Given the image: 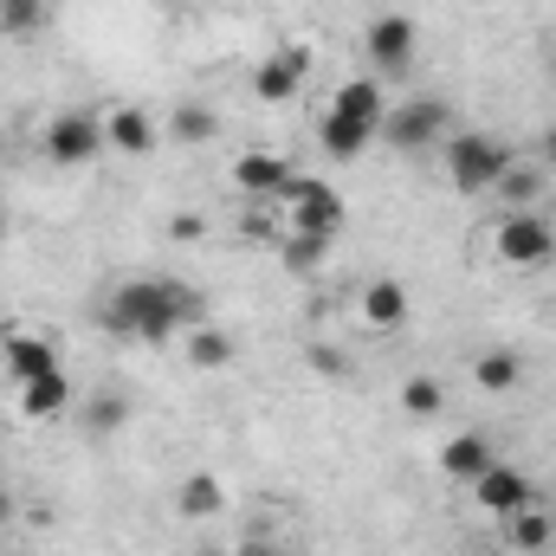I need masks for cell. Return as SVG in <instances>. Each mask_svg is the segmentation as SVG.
<instances>
[{
    "label": "cell",
    "mask_w": 556,
    "mask_h": 556,
    "mask_svg": "<svg viewBox=\"0 0 556 556\" xmlns=\"http://www.w3.org/2000/svg\"><path fill=\"white\" fill-rule=\"evenodd\" d=\"M104 324L117 337H137V343H162L175 330H194L201 324V298L175 278H130L117 285V298L104 304Z\"/></svg>",
    "instance_id": "6da1fadb"
},
{
    "label": "cell",
    "mask_w": 556,
    "mask_h": 556,
    "mask_svg": "<svg viewBox=\"0 0 556 556\" xmlns=\"http://www.w3.org/2000/svg\"><path fill=\"white\" fill-rule=\"evenodd\" d=\"M485 260L505 266V273H538V266H551L556 260V227L538 214V207H525V214H498L492 233H485Z\"/></svg>",
    "instance_id": "7a4b0ae2"
},
{
    "label": "cell",
    "mask_w": 556,
    "mask_h": 556,
    "mask_svg": "<svg viewBox=\"0 0 556 556\" xmlns=\"http://www.w3.org/2000/svg\"><path fill=\"white\" fill-rule=\"evenodd\" d=\"M505 162H511V149L498 137H485V130L446 137V181H453L459 194H492L498 175H505Z\"/></svg>",
    "instance_id": "3957f363"
},
{
    "label": "cell",
    "mask_w": 556,
    "mask_h": 556,
    "mask_svg": "<svg viewBox=\"0 0 556 556\" xmlns=\"http://www.w3.org/2000/svg\"><path fill=\"white\" fill-rule=\"evenodd\" d=\"M337 227H343V194L324 188V181H311V175H298L285 188V233H304V240H324L330 247Z\"/></svg>",
    "instance_id": "277c9868"
},
{
    "label": "cell",
    "mask_w": 556,
    "mask_h": 556,
    "mask_svg": "<svg viewBox=\"0 0 556 556\" xmlns=\"http://www.w3.org/2000/svg\"><path fill=\"white\" fill-rule=\"evenodd\" d=\"M446 104L440 98H408V104H389V117H382V142L389 149H402V155H420V149H433V142H446Z\"/></svg>",
    "instance_id": "5b68a950"
},
{
    "label": "cell",
    "mask_w": 556,
    "mask_h": 556,
    "mask_svg": "<svg viewBox=\"0 0 556 556\" xmlns=\"http://www.w3.org/2000/svg\"><path fill=\"white\" fill-rule=\"evenodd\" d=\"M46 155H52L59 168L98 162V155H104V117H91V111H59V117L46 124Z\"/></svg>",
    "instance_id": "8992f818"
},
{
    "label": "cell",
    "mask_w": 556,
    "mask_h": 556,
    "mask_svg": "<svg viewBox=\"0 0 556 556\" xmlns=\"http://www.w3.org/2000/svg\"><path fill=\"white\" fill-rule=\"evenodd\" d=\"M472 498H479V511H492V518H511V511H525V505H538V485L518 472V466H505V459H492L479 479H472Z\"/></svg>",
    "instance_id": "52a82bcc"
},
{
    "label": "cell",
    "mask_w": 556,
    "mask_h": 556,
    "mask_svg": "<svg viewBox=\"0 0 556 556\" xmlns=\"http://www.w3.org/2000/svg\"><path fill=\"white\" fill-rule=\"evenodd\" d=\"M369 65H376V78H402L415 65V20L408 13H382L369 26Z\"/></svg>",
    "instance_id": "ba28073f"
},
{
    "label": "cell",
    "mask_w": 556,
    "mask_h": 556,
    "mask_svg": "<svg viewBox=\"0 0 556 556\" xmlns=\"http://www.w3.org/2000/svg\"><path fill=\"white\" fill-rule=\"evenodd\" d=\"M298 181V168L273 155V149H247L240 162H233V188L247 194V201H285V188Z\"/></svg>",
    "instance_id": "9c48e42d"
},
{
    "label": "cell",
    "mask_w": 556,
    "mask_h": 556,
    "mask_svg": "<svg viewBox=\"0 0 556 556\" xmlns=\"http://www.w3.org/2000/svg\"><path fill=\"white\" fill-rule=\"evenodd\" d=\"M304 72H311V52H304V46H278V52H266L260 72H253L260 104H291V98L304 91Z\"/></svg>",
    "instance_id": "30bf717a"
},
{
    "label": "cell",
    "mask_w": 556,
    "mask_h": 556,
    "mask_svg": "<svg viewBox=\"0 0 556 556\" xmlns=\"http://www.w3.org/2000/svg\"><path fill=\"white\" fill-rule=\"evenodd\" d=\"M324 111H337V117H350V124H363V130H376V137H382V117H389L382 78H376V72H363V78H343V85L330 91V104H324Z\"/></svg>",
    "instance_id": "8fae6325"
},
{
    "label": "cell",
    "mask_w": 556,
    "mask_h": 556,
    "mask_svg": "<svg viewBox=\"0 0 556 556\" xmlns=\"http://www.w3.org/2000/svg\"><path fill=\"white\" fill-rule=\"evenodd\" d=\"M0 356H7V376H13V382H39V376L65 369V363H59V350H52L46 337L20 330V324H7V330H0Z\"/></svg>",
    "instance_id": "7c38bea8"
},
{
    "label": "cell",
    "mask_w": 556,
    "mask_h": 556,
    "mask_svg": "<svg viewBox=\"0 0 556 556\" xmlns=\"http://www.w3.org/2000/svg\"><path fill=\"white\" fill-rule=\"evenodd\" d=\"M162 142V124L142 111V104H117V111H104V149H117V155H149Z\"/></svg>",
    "instance_id": "4fadbf2b"
},
{
    "label": "cell",
    "mask_w": 556,
    "mask_h": 556,
    "mask_svg": "<svg viewBox=\"0 0 556 556\" xmlns=\"http://www.w3.org/2000/svg\"><path fill=\"white\" fill-rule=\"evenodd\" d=\"M544 188H551V168H544V162H531V155H511L492 194L505 201V214H525V207H544Z\"/></svg>",
    "instance_id": "5bb4252c"
},
{
    "label": "cell",
    "mask_w": 556,
    "mask_h": 556,
    "mask_svg": "<svg viewBox=\"0 0 556 556\" xmlns=\"http://www.w3.org/2000/svg\"><path fill=\"white\" fill-rule=\"evenodd\" d=\"M356 311H363L369 330H402L408 324V285L402 278H369L363 298H356Z\"/></svg>",
    "instance_id": "9a60e30c"
},
{
    "label": "cell",
    "mask_w": 556,
    "mask_h": 556,
    "mask_svg": "<svg viewBox=\"0 0 556 556\" xmlns=\"http://www.w3.org/2000/svg\"><path fill=\"white\" fill-rule=\"evenodd\" d=\"M485 466H492V440H485V433H453V440L440 446V472L459 479V485H472Z\"/></svg>",
    "instance_id": "2e32d148"
},
{
    "label": "cell",
    "mask_w": 556,
    "mask_h": 556,
    "mask_svg": "<svg viewBox=\"0 0 556 556\" xmlns=\"http://www.w3.org/2000/svg\"><path fill=\"white\" fill-rule=\"evenodd\" d=\"M72 408V376L65 369H52V376H39V382H20V415L26 420H52Z\"/></svg>",
    "instance_id": "e0dca14e"
},
{
    "label": "cell",
    "mask_w": 556,
    "mask_h": 556,
    "mask_svg": "<svg viewBox=\"0 0 556 556\" xmlns=\"http://www.w3.org/2000/svg\"><path fill=\"white\" fill-rule=\"evenodd\" d=\"M175 511L194 518V525H201V518H220V511H227V485H220L214 472H188L181 492H175Z\"/></svg>",
    "instance_id": "ac0fdd59"
},
{
    "label": "cell",
    "mask_w": 556,
    "mask_h": 556,
    "mask_svg": "<svg viewBox=\"0 0 556 556\" xmlns=\"http://www.w3.org/2000/svg\"><path fill=\"white\" fill-rule=\"evenodd\" d=\"M472 382H479L485 395H511V389L525 382V356H518V350H485V356L472 363Z\"/></svg>",
    "instance_id": "d6986e66"
},
{
    "label": "cell",
    "mask_w": 556,
    "mask_h": 556,
    "mask_svg": "<svg viewBox=\"0 0 556 556\" xmlns=\"http://www.w3.org/2000/svg\"><path fill=\"white\" fill-rule=\"evenodd\" d=\"M505 538H511V551H551L556 518H551V511H538V505H525V511H511V518H505Z\"/></svg>",
    "instance_id": "ffe728a7"
},
{
    "label": "cell",
    "mask_w": 556,
    "mask_h": 556,
    "mask_svg": "<svg viewBox=\"0 0 556 556\" xmlns=\"http://www.w3.org/2000/svg\"><path fill=\"white\" fill-rule=\"evenodd\" d=\"M181 337H188V363H194V369H227V363H233V337H227V330L194 324V330H181Z\"/></svg>",
    "instance_id": "44dd1931"
},
{
    "label": "cell",
    "mask_w": 556,
    "mask_h": 556,
    "mask_svg": "<svg viewBox=\"0 0 556 556\" xmlns=\"http://www.w3.org/2000/svg\"><path fill=\"white\" fill-rule=\"evenodd\" d=\"M317 137H324V149H330L337 162H350V155H363V149L376 142V130H363V124H350V117H337V111H324V124H317Z\"/></svg>",
    "instance_id": "7402d4cb"
},
{
    "label": "cell",
    "mask_w": 556,
    "mask_h": 556,
    "mask_svg": "<svg viewBox=\"0 0 556 556\" xmlns=\"http://www.w3.org/2000/svg\"><path fill=\"white\" fill-rule=\"evenodd\" d=\"M162 130H168L175 142H214V130H220V117H214L207 104H175Z\"/></svg>",
    "instance_id": "603a6c76"
},
{
    "label": "cell",
    "mask_w": 556,
    "mask_h": 556,
    "mask_svg": "<svg viewBox=\"0 0 556 556\" xmlns=\"http://www.w3.org/2000/svg\"><path fill=\"white\" fill-rule=\"evenodd\" d=\"M46 20H52L46 0H0V33H7V39H33Z\"/></svg>",
    "instance_id": "cb8c5ba5"
},
{
    "label": "cell",
    "mask_w": 556,
    "mask_h": 556,
    "mask_svg": "<svg viewBox=\"0 0 556 556\" xmlns=\"http://www.w3.org/2000/svg\"><path fill=\"white\" fill-rule=\"evenodd\" d=\"M402 408L420 415V420H433L440 408H446V389H440L433 376H408V382H402Z\"/></svg>",
    "instance_id": "d4e9b609"
},
{
    "label": "cell",
    "mask_w": 556,
    "mask_h": 556,
    "mask_svg": "<svg viewBox=\"0 0 556 556\" xmlns=\"http://www.w3.org/2000/svg\"><path fill=\"white\" fill-rule=\"evenodd\" d=\"M130 420V402L124 395H91L85 402V433H117Z\"/></svg>",
    "instance_id": "484cf974"
},
{
    "label": "cell",
    "mask_w": 556,
    "mask_h": 556,
    "mask_svg": "<svg viewBox=\"0 0 556 556\" xmlns=\"http://www.w3.org/2000/svg\"><path fill=\"white\" fill-rule=\"evenodd\" d=\"M311 369H317V376H350V356H343V350H324V343H317V350H311Z\"/></svg>",
    "instance_id": "4316f807"
},
{
    "label": "cell",
    "mask_w": 556,
    "mask_h": 556,
    "mask_svg": "<svg viewBox=\"0 0 556 556\" xmlns=\"http://www.w3.org/2000/svg\"><path fill=\"white\" fill-rule=\"evenodd\" d=\"M168 233H175V240H201V233H207V220H201V214H175V220H168Z\"/></svg>",
    "instance_id": "83f0119b"
},
{
    "label": "cell",
    "mask_w": 556,
    "mask_h": 556,
    "mask_svg": "<svg viewBox=\"0 0 556 556\" xmlns=\"http://www.w3.org/2000/svg\"><path fill=\"white\" fill-rule=\"evenodd\" d=\"M531 162H544V168H556V124L544 130V137H538V155H531Z\"/></svg>",
    "instance_id": "f1b7e54d"
},
{
    "label": "cell",
    "mask_w": 556,
    "mask_h": 556,
    "mask_svg": "<svg viewBox=\"0 0 556 556\" xmlns=\"http://www.w3.org/2000/svg\"><path fill=\"white\" fill-rule=\"evenodd\" d=\"M7 518H13V498H7V492H0V525H7Z\"/></svg>",
    "instance_id": "f546056e"
},
{
    "label": "cell",
    "mask_w": 556,
    "mask_h": 556,
    "mask_svg": "<svg viewBox=\"0 0 556 556\" xmlns=\"http://www.w3.org/2000/svg\"><path fill=\"white\" fill-rule=\"evenodd\" d=\"M551 65H556V33H551Z\"/></svg>",
    "instance_id": "4dcf8cb0"
}]
</instances>
